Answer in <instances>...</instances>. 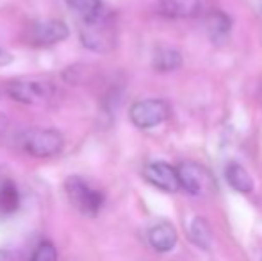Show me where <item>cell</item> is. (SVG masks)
<instances>
[{
  "label": "cell",
  "mask_w": 262,
  "mask_h": 261,
  "mask_svg": "<svg viewBox=\"0 0 262 261\" xmlns=\"http://www.w3.org/2000/svg\"><path fill=\"white\" fill-rule=\"evenodd\" d=\"M20 208V192L11 179H0V215H13Z\"/></svg>",
  "instance_id": "obj_13"
},
{
  "label": "cell",
  "mask_w": 262,
  "mask_h": 261,
  "mask_svg": "<svg viewBox=\"0 0 262 261\" xmlns=\"http://www.w3.org/2000/svg\"><path fill=\"white\" fill-rule=\"evenodd\" d=\"M189 238L196 247L204 249V251H209L210 242H212L209 224L205 222L204 218H200V216L193 218V222H191V226H189Z\"/></svg>",
  "instance_id": "obj_15"
},
{
  "label": "cell",
  "mask_w": 262,
  "mask_h": 261,
  "mask_svg": "<svg viewBox=\"0 0 262 261\" xmlns=\"http://www.w3.org/2000/svg\"><path fill=\"white\" fill-rule=\"evenodd\" d=\"M143 174H145V179L150 185H154L156 188L162 190V192L173 193L177 190H180L177 168L164 163V161H154V163L146 165Z\"/></svg>",
  "instance_id": "obj_8"
},
{
  "label": "cell",
  "mask_w": 262,
  "mask_h": 261,
  "mask_svg": "<svg viewBox=\"0 0 262 261\" xmlns=\"http://www.w3.org/2000/svg\"><path fill=\"white\" fill-rule=\"evenodd\" d=\"M207 27H209L210 38L221 39L230 32L232 22H230V18L225 13H221V11H212L207 18Z\"/></svg>",
  "instance_id": "obj_16"
},
{
  "label": "cell",
  "mask_w": 262,
  "mask_h": 261,
  "mask_svg": "<svg viewBox=\"0 0 262 261\" xmlns=\"http://www.w3.org/2000/svg\"><path fill=\"white\" fill-rule=\"evenodd\" d=\"M68 36V25L61 20H36L27 29V42L34 47L57 45Z\"/></svg>",
  "instance_id": "obj_7"
},
{
  "label": "cell",
  "mask_w": 262,
  "mask_h": 261,
  "mask_svg": "<svg viewBox=\"0 0 262 261\" xmlns=\"http://www.w3.org/2000/svg\"><path fill=\"white\" fill-rule=\"evenodd\" d=\"M169 116V106L161 98H146L134 102L130 108V122L138 129H152L166 122Z\"/></svg>",
  "instance_id": "obj_6"
},
{
  "label": "cell",
  "mask_w": 262,
  "mask_h": 261,
  "mask_svg": "<svg viewBox=\"0 0 262 261\" xmlns=\"http://www.w3.org/2000/svg\"><path fill=\"white\" fill-rule=\"evenodd\" d=\"M0 261H14L13 254L6 249H0Z\"/></svg>",
  "instance_id": "obj_18"
},
{
  "label": "cell",
  "mask_w": 262,
  "mask_h": 261,
  "mask_svg": "<svg viewBox=\"0 0 262 261\" xmlns=\"http://www.w3.org/2000/svg\"><path fill=\"white\" fill-rule=\"evenodd\" d=\"M64 192L70 204L84 216H97L104 208L105 197L98 188L91 186L79 175H70L64 181Z\"/></svg>",
  "instance_id": "obj_2"
},
{
  "label": "cell",
  "mask_w": 262,
  "mask_h": 261,
  "mask_svg": "<svg viewBox=\"0 0 262 261\" xmlns=\"http://www.w3.org/2000/svg\"><path fill=\"white\" fill-rule=\"evenodd\" d=\"M148 242L157 252H169L177 245V229L169 222L156 224L148 231Z\"/></svg>",
  "instance_id": "obj_10"
},
{
  "label": "cell",
  "mask_w": 262,
  "mask_h": 261,
  "mask_svg": "<svg viewBox=\"0 0 262 261\" xmlns=\"http://www.w3.org/2000/svg\"><path fill=\"white\" fill-rule=\"evenodd\" d=\"M31 261H57V249L50 242H43L36 247Z\"/></svg>",
  "instance_id": "obj_17"
},
{
  "label": "cell",
  "mask_w": 262,
  "mask_h": 261,
  "mask_svg": "<svg viewBox=\"0 0 262 261\" xmlns=\"http://www.w3.org/2000/svg\"><path fill=\"white\" fill-rule=\"evenodd\" d=\"M18 143L32 157H54L61 154L64 147V136L57 129H45V127H36L27 129L20 134Z\"/></svg>",
  "instance_id": "obj_3"
},
{
  "label": "cell",
  "mask_w": 262,
  "mask_h": 261,
  "mask_svg": "<svg viewBox=\"0 0 262 261\" xmlns=\"http://www.w3.org/2000/svg\"><path fill=\"white\" fill-rule=\"evenodd\" d=\"M177 174H179L180 188H184L191 195H207L216 185L212 174L207 168L202 167L200 163H194V161L180 163V167L177 168Z\"/></svg>",
  "instance_id": "obj_5"
},
{
  "label": "cell",
  "mask_w": 262,
  "mask_h": 261,
  "mask_svg": "<svg viewBox=\"0 0 262 261\" xmlns=\"http://www.w3.org/2000/svg\"><path fill=\"white\" fill-rule=\"evenodd\" d=\"M79 38L86 49L98 54H105L116 47V25L109 11L97 20L79 24Z\"/></svg>",
  "instance_id": "obj_1"
},
{
  "label": "cell",
  "mask_w": 262,
  "mask_h": 261,
  "mask_svg": "<svg viewBox=\"0 0 262 261\" xmlns=\"http://www.w3.org/2000/svg\"><path fill=\"white\" fill-rule=\"evenodd\" d=\"M204 0H161L159 9L169 18H189L202 13Z\"/></svg>",
  "instance_id": "obj_9"
},
{
  "label": "cell",
  "mask_w": 262,
  "mask_h": 261,
  "mask_svg": "<svg viewBox=\"0 0 262 261\" xmlns=\"http://www.w3.org/2000/svg\"><path fill=\"white\" fill-rule=\"evenodd\" d=\"M225 177H227V183L235 192L250 193L253 190V179L243 165H239V163L227 165V168H225Z\"/></svg>",
  "instance_id": "obj_12"
},
{
  "label": "cell",
  "mask_w": 262,
  "mask_h": 261,
  "mask_svg": "<svg viewBox=\"0 0 262 261\" xmlns=\"http://www.w3.org/2000/svg\"><path fill=\"white\" fill-rule=\"evenodd\" d=\"M9 61H11L9 54H6L4 50H0V65H6V63H9Z\"/></svg>",
  "instance_id": "obj_19"
},
{
  "label": "cell",
  "mask_w": 262,
  "mask_h": 261,
  "mask_svg": "<svg viewBox=\"0 0 262 261\" xmlns=\"http://www.w3.org/2000/svg\"><path fill=\"white\" fill-rule=\"evenodd\" d=\"M6 127H7V120L4 116H0V132L6 131Z\"/></svg>",
  "instance_id": "obj_20"
},
{
  "label": "cell",
  "mask_w": 262,
  "mask_h": 261,
  "mask_svg": "<svg viewBox=\"0 0 262 261\" xmlns=\"http://www.w3.org/2000/svg\"><path fill=\"white\" fill-rule=\"evenodd\" d=\"M66 6L77 16L79 24L97 20L107 11L102 0H66Z\"/></svg>",
  "instance_id": "obj_11"
},
{
  "label": "cell",
  "mask_w": 262,
  "mask_h": 261,
  "mask_svg": "<svg viewBox=\"0 0 262 261\" xmlns=\"http://www.w3.org/2000/svg\"><path fill=\"white\" fill-rule=\"evenodd\" d=\"M6 93L18 104L45 106L55 98V86L49 81L39 79H16L6 86Z\"/></svg>",
  "instance_id": "obj_4"
},
{
  "label": "cell",
  "mask_w": 262,
  "mask_h": 261,
  "mask_svg": "<svg viewBox=\"0 0 262 261\" xmlns=\"http://www.w3.org/2000/svg\"><path fill=\"white\" fill-rule=\"evenodd\" d=\"M152 66L157 72H173L182 66V54L171 47H161L154 52Z\"/></svg>",
  "instance_id": "obj_14"
}]
</instances>
